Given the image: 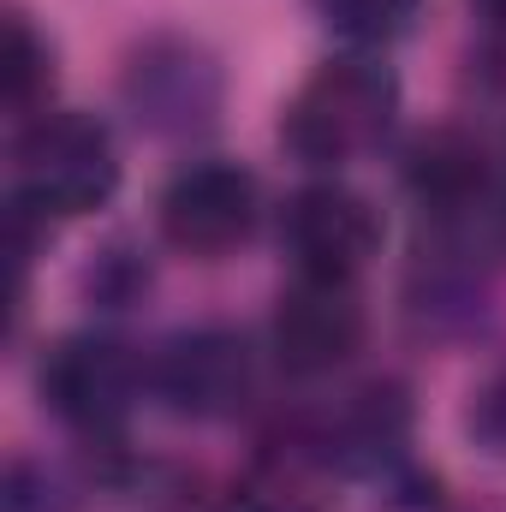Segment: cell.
Segmentation results:
<instances>
[{
    "label": "cell",
    "mask_w": 506,
    "mask_h": 512,
    "mask_svg": "<svg viewBox=\"0 0 506 512\" xmlns=\"http://www.w3.org/2000/svg\"><path fill=\"white\" fill-rule=\"evenodd\" d=\"M399 114V84L376 60H328L316 66L280 114V143L310 167H340L376 149Z\"/></svg>",
    "instance_id": "obj_1"
},
{
    "label": "cell",
    "mask_w": 506,
    "mask_h": 512,
    "mask_svg": "<svg viewBox=\"0 0 506 512\" xmlns=\"http://www.w3.org/2000/svg\"><path fill=\"white\" fill-rule=\"evenodd\" d=\"M18 209L42 221H72L120 191V149L96 114H36L12 149Z\"/></svg>",
    "instance_id": "obj_2"
},
{
    "label": "cell",
    "mask_w": 506,
    "mask_h": 512,
    "mask_svg": "<svg viewBox=\"0 0 506 512\" xmlns=\"http://www.w3.org/2000/svg\"><path fill=\"white\" fill-rule=\"evenodd\" d=\"M131 120L155 137H197L221 120V60L191 42V36H149L143 48H131L126 78H120Z\"/></svg>",
    "instance_id": "obj_3"
},
{
    "label": "cell",
    "mask_w": 506,
    "mask_h": 512,
    "mask_svg": "<svg viewBox=\"0 0 506 512\" xmlns=\"http://www.w3.org/2000/svg\"><path fill=\"white\" fill-rule=\"evenodd\" d=\"M256 173L239 161H197L161 191V239L185 256H227L256 227Z\"/></svg>",
    "instance_id": "obj_4"
},
{
    "label": "cell",
    "mask_w": 506,
    "mask_h": 512,
    "mask_svg": "<svg viewBox=\"0 0 506 512\" xmlns=\"http://www.w3.org/2000/svg\"><path fill=\"white\" fill-rule=\"evenodd\" d=\"M251 387H256L251 340L239 328H221V322L173 334L161 346V358H155V393L179 417H197V423L233 417L251 399Z\"/></svg>",
    "instance_id": "obj_5"
},
{
    "label": "cell",
    "mask_w": 506,
    "mask_h": 512,
    "mask_svg": "<svg viewBox=\"0 0 506 512\" xmlns=\"http://www.w3.org/2000/svg\"><path fill=\"white\" fill-rule=\"evenodd\" d=\"M36 393H42V405L60 423H72L84 435H108L131 411L137 364H131L114 340H102V334H66V340H54L42 352Z\"/></svg>",
    "instance_id": "obj_6"
},
{
    "label": "cell",
    "mask_w": 506,
    "mask_h": 512,
    "mask_svg": "<svg viewBox=\"0 0 506 512\" xmlns=\"http://www.w3.org/2000/svg\"><path fill=\"white\" fill-rule=\"evenodd\" d=\"M280 239H286V251H292L304 280L352 286L358 268L381 245V221L376 209L346 185H304L280 215Z\"/></svg>",
    "instance_id": "obj_7"
},
{
    "label": "cell",
    "mask_w": 506,
    "mask_h": 512,
    "mask_svg": "<svg viewBox=\"0 0 506 512\" xmlns=\"http://www.w3.org/2000/svg\"><path fill=\"white\" fill-rule=\"evenodd\" d=\"M364 346V310L340 280H304L274 304V358L292 376H334Z\"/></svg>",
    "instance_id": "obj_8"
},
{
    "label": "cell",
    "mask_w": 506,
    "mask_h": 512,
    "mask_svg": "<svg viewBox=\"0 0 506 512\" xmlns=\"http://www.w3.org/2000/svg\"><path fill=\"white\" fill-rule=\"evenodd\" d=\"M483 179H489V155H483V143L471 131H459V126L423 131L405 149V185L429 209H471Z\"/></svg>",
    "instance_id": "obj_9"
},
{
    "label": "cell",
    "mask_w": 506,
    "mask_h": 512,
    "mask_svg": "<svg viewBox=\"0 0 506 512\" xmlns=\"http://www.w3.org/2000/svg\"><path fill=\"white\" fill-rule=\"evenodd\" d=\"M54 90V48L48 36L24 18V12H6V54H0V96L12 114H36Z\"/></svg>",
    "instance_id": "obj_10"
},
{
    "label": "cell",
    "mask_w": 506,
    "mask_h": 512,
    "mask_svg": "<svg viewBox=\"0 0 506 512\" xmlns=\"http://www.w3.org/2000/svg\"><path fill=\"white\" fill-rule=\"evenodd\" d=\"M316 18L346 42H393L417 24L423 0H310Z\"/></svg>",
    "instance_id": "obj_11"
},
{
    "label": "cell",
    "mask_w": 506,
    "mask_h": 512,
    "mask_svg": "<svg viewBox=\"0 0 506 512\" xmlns=\"http://www.w3.org/2000/svg\"><path fill=\"white\" fill-rule=\"evenodd\" d=\"M84 292H90L96 310H131L149 292V251H137L131 239H114L84 268Z\"/></svg>",
    "instance_id": "obj_12"
},
{
    "label": "cell",
    "mask_w": 506,
    "mask_h": 512,
    "mask_svg": "<svg viewBox=\"0 0 506 512\" xmlns=\"http://www.w3.org/2000/svg\"><path fill=\"white\" fill-rule=\"evenodd\" d=\"M0 512H66V507H60V495H54V483H48L42 465L12 459L6 477H0Z\"/></svg>",
    "instance_id": "obj_13"
},
{
    "label": "cell",
    "mask_w": 506,
    "mask_h": 512,
    "mask_svg": "<svg viewBox=\"0 0 506 512\" xmlns=\"http://www.w3.org/2000/svg\"><path fill=\"white\" fill-rule=\"evenodd\" d=\"M471 435H477L483 453L506 459V370L471 393Z\"/></svg>",
    "instance_id": "obj_14"
},
{
    "label": "cell",
    "mask_w": 506,
    "mask_h": 512,
    "mask_svg": "<svg viewBox=\"0 0 506 512\" xmlns=\"http://www.w3.org/2000/svg\"><path fill=\"white\" fill-rule=\"evenodd\" d=\"M233 512H310V507L298 495H286V489H245L233 501Z\"/></svg>",
    "instance_id": "obj_15"
},
{
    "label": "cell",
    "mask_w": 506,
    "mask_h": 512,
    "mask_svg": "<svg viewBox=\"0 0 506 512\" xmlns=\"http://www.w3.org/2000/svg\"><path fill=\"white\" fill-rule=\"evenodd\" d=\"M477 6H483V12H489L495 24H506V0H477Z\"/></svg>",
    "instance_id": "obj_16"
}]
</instances>
